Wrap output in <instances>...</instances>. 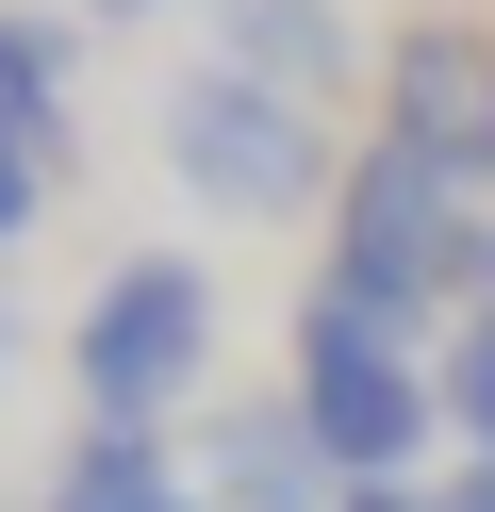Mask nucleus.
<instances>
[{"mask_svg": "<svg viewBox=\"0 0 495 512\" xmlns=\"http://www.w3.org/2000/svg\"><path fill=\"white\" fill-rule=\"evenodd\" d=\"M297 413H314L330 479H396V463H413L429 430H446V380H429L413 347L380 331V314L314 298V314H297Z\"/></svg>", "mask_w": 495, "mask_h": 512, "instance_id": "4", "label": "nucleus"}, {"mask_svg": "<svg viewBox=\"0 0 495 512\" xmlns=\"http://www.w3.org/2000/svg\"><path fill=\"white\" fill-rule=\"evenodd\" d=\"M380 149H413L462 199L495 182V34L479 17H413V34L380 50Z\"/></svg>", "mask_w": 495, "mask_h": 512, "instance_id": "5", "label": "nucleus"}, {"mask_svg": "<svg viewBox=\"0 0 495 512\" xmlns=\"http://www.w3.org/2000/svg\"><path fill=\"white\" fill-rule=\"evenodd\" d=\"M330 512H446V496H413V479H347Z\"/></svg>", "mask_w": 495, "mask_h": 512, "instance_id": "11", "label": "nucleus"}, {"mask_svg": "<svg viewBox=\"0 0 495 512\" xmlns=\"http://www.w3.org/2000/svg\"><path fill=\"white\" fill-rule=\"evenodd\" d=\"M132 17H165V0H83V34H132Z\"/></svg>", "mask_w": 495, "mask_h": 512, "instance_id": "12", "label": "nucleus"}, {"mask_svg": "<svg viewBox=\"0 0 495 512\" xmlns=\"http://www.w3.org/2000/svg\"><path fill=\"white\" fill-rule=\"evenodd\" d=\"M165 166H182L198 215H314V199H347L314 100H264V83H231V67L165 83Z\"/></svg>", "mask_w": 495, "mask_h": 512, "instance_id": "2", "label": "nucleus"}, {"mask_svg": "<svg viewBox=\"0 0 495 512\" xmlns=\"http://www.w3.org/2000/svg\"><path fill=\"white\" fill-rule=\"evenodd\" d=\"M66 50H83V17H0V133L66 149Z\"/></svg>", "mask_w": 495, "mask_h": 512, "instance_id": "8", "label": "nucleus"}, {"mask_svg": "<svg viewBox=\"0 0 495 512\" xmlns=\"http://www.w3.org/2000/svg\"><path fill=\"white\" fill-rule=\"evenodd\" d=\"M347 50H363V34L330 17V0H215V67L264 83V100H330Z\"/></svg>", "mask_w": 495, "mask_h": 512, "instance_id": "6", "label": "nucleus"}, {"mask_svg": "<svg viewBox=\"0 0 495 512\" xmlns=\"http://www.w3.org/2000/svg\"><path fill=\"white\" fill-rule=\"evenodd\" d=\"M50 512H215V496L165 463V430H99L83 413V446L50 463Z\"/></svg>", "mask_w": 495, "mask_h": 512, "instance_id": "7", "label": "nucleus"}, {"mask_svg": "<svg viewBox=\"0 0 495 512\" xmlns=\"http://www.w3.org/2000/svg\"><path fill=\"white\" fill-rule=\"evenodd\" d=\"M198 364H215V281H198L182 248H132L83 298V413L99 430H165V413L198 397Z\"/></svg>", "mask_w": 495, "mask_h": 512, "instance_id": "3", "label": "nucleus"}, {"mask_svg": "<svg viewBox=\"0 0 495 512\" xmlns=\"http://www.w3.org/2000/svg\"><path fill=\"white\" fill-rule=\"evenodd\" d=\"M479 281H495V232L462 215V182H429L413 149H363L347 199H330V298L413 331V314H462Z\"/></svg>", "mask_w": 495, "mask_h": 512, "instance_id": "1", "label": "nucleus"}, {"mask_svg": "<svg viewBox=\"0 0 495 512\" xmlns=\"http://www.w3.org/2000/svg\"><path fill=\"white\" fill-rule=\"evenodd\" d=\"M0 364H17V331H0Z\"/></svg>", "mask_w": 495, "mask_h": 512, "instance_id": "14", "label": "nucleus"}, {"mask_svg": "<svg viewBox=\"0 0 495 512\" xmlns=\"http://www.w3.org/2000/svg\"><path fill=\"white\" fill-rule=\"evenodd\" d=\"M446 430L495 463V281L462 298V331H446Z\"/></svg>", "mask_w": 495, "mask_h": 512, "instance_id": "9", "label": "nucleus"}, {"mask_svg": "<svg viewBox=\"0 0 495 512\" xmlns=\"http://www.w3.org/2000/svg\"><path fill=\"white\" fill-rule=\"evenodd\" d=\"M33 215H50V149H33V133H0V248H17Z\"/></svg>", "mask_w": 495, "mask_h": 512, "instance_id": "10", "label": "nucleus"}, {"mask_svg": "<svg viewBox=\"0 0 495 512\" xmlns=\"http://www.w3.org/2000/svg\"><path fill=\"white\" fill-rule=\"evenodd\" d=\"M446 512H495V463H462V479H446Z\"/></svg>", "mask_w": 495, "mask_h": 512, "instance_id": "13", "label": "nucleus"}]
</instances>
